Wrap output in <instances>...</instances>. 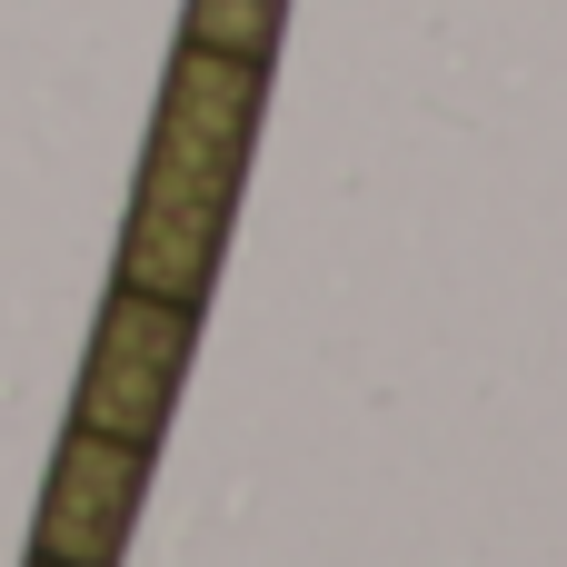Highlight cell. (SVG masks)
I'll return each instance as SVG.
<instances>
[{
    "label": "cell",
    "instance_id": "277c9868",
    "mask_svg": "<svg viewBox=\"0 0 567 567\" xmlns=\"http://www.w3.org/2000/svg\"><path fill=\"white\" fill-rule=\"evenodd\" d=\"M279 10H289V0H189V30H179V40H219V50H259V60H269Z\"/></svg>",
    "mask_w": 567,
    "mask_h": 567
},
{
    "label": "cell",
    "instance_id": "7a4b0ae2",
    "mask_svg": "<svg viewBox=\"0 0 567 567\" xmlns=\"http://www.w3.org/2000/svg\"><path fill=\"white\" fill-rule=\"evenodd\" d=\"M189 349H199V299H159V289H130V279H120V299L100 309V339H90V369H80L70 429L159 439Z\"/></svg>",
    "mask_w": 567,
    "mask_h": 567
},
{
    "label": "cell",
    "instance_id": "3957f363",
    "mask_svg": "<svg viewBox=\"0 0 567 567\" xmlns=\"http://www.w3.org/2000/svg\"><path fill=\"white\" fill-rule=\"evenodd\" d=\"M140 478H150V439L70 429V439H60V468H50V488H40L30 558H40V567H110L120 548H130Z\"/></svg>",
    "mask_w": 567,
    "mask_h": 567
},
{
    "label": "cell",
    "instance_id": "6da1fadb",
    "mask_svg": "<svg viewBox=\"0 0 567 567\" xmlns=\"http://www.w3.org/2000/svg\"><path fill=\"white\" fill-rule=\"evenodd\" d=\"M269 100V60L259 50H219V40H179L169 80H159V130L140 159V209H130V249L120 279L159 289V299H199L239 209V169H249V130Z\"/></svg>",
    "mask_w": 567,
    "mask_h": 567
}]
</instances>
